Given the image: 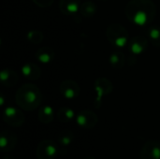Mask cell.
<instances>
[{
	"instance_id": "d6986e66",
	"label": "cell",
	"mask_w": 160,
	"mask_h": 159,
	"mask_svg": "<svg viewBox=\"0 0 160 159\" xmlns=\"http://www.w3.org/2000/svg\"><path fill=\"white\" fill-rule=\"evenodd\" d=\"M56 117L59 122L61 123H68L76 118L75 112L68 107H62L58 110L56 113Z\"/></svg>"
},
{
	"instance_id": "7402d4cb",
	"label": "cell",
	"mask_w": 160,
	"mask_h": 159,
	"mask_svg": "<svg viewBox=\"0 0 160 159\" xmlns=\"http://www.w3.org/2000/svg\"><path fill=\"white\" fill-rule=\"evenodd\" d=\"M43 38L44 35L40 30H31L27 33V39L33 44H40Z\"/></svg>"
},
{
	"instance_id": "6da1fadb",
	"label": "cell",
	"mask_w": 160,
	"mask_h": 159,
	"mask_svg": "<svg viewBox=\"0 0 160 159\" xmlns=\"http://www.w3.org/2000/svg\"><path fill=\"white\" fill-rule=\"evenodd\" d=\"M157 15V6L152 0H130L126 7L127 18L136 25L151 23Z\"/></svg>"
},
{
	"instance_id": "5bb4252c",
	"label": "cell",
	"mask_w": 160,
	"mask_h": 159,
	"mask_svg": "<svg viewBox=\"0 0 160 159\" xmlns=\"http://www.w3.org/2000/svg\"><path fill=\"white\" fill-rule=\"evenodd\" d=\"M1 83L5 87H13L19 81V76L16 71L10 68H3L0 73Z\"/></svg>"
},
{
	"instance_id": "2e32d148",
	"label": "cell",
	"mask_w": 160,
	"mask_h": 159,
	"mask_svg": "<svg viewBox=\"0 0 160 159\" xmlns=\"http://www.w3.org/2000/svg\"><path fill=\"white\" fill-rule=\"evenodd\" d=\"M54 118V112L53 109L50 105L42 106L38 112V119L40 123L47 125L53 121Z\"/></svg>"
},
{
	"instance_id": "7a4b0ae2",
	"label": "cell",
	"mask_w": 160,
	"mask_h": 159,
	"mask_svg": "<svg viewBox=\"0 0 160 159\" xmlns=\"http://www.w3.org/2000/svg\"><path fill=\"white\" fill-rule=\"evenodd\" d=\"M42 93L40 89L32 83L22 85L16 92L15 101L17 105L24 111H34L42 102Z\"/></svg>"
},
{
	"instance_id": "8fae6325",
	"label": "cell",
	"mask_w": 160,
	"mask_h": 159,
	"mask_svg": "<svg viewBox=\"0 0 160 159\" xmlns=\"http://www.w3.org/2000/svg\"><path fill=\"white\" fill-rule=\"evenodd\" d=\"M148 47V40L143 36L133 37L128 42V49L133 54H142Z\"/></svg>"
},
{
	"instance_id": "d4e9b609",
	"label": "cell",
	"mask_w": 160,
	"mask_h": 159,
	"mask_svg": "<svg viewBox=\"0 0 160 159\" xmlns=\"http://www.w3.org/2000/svg\"><path fill=\"white\" fill-rule=\"evenodd\" d=\"M83 159H96L95 157H84Z\"/></svg>"
},
{
	"instance_id": "52a82bcc",
	"label": "cell",
	"mask_w": 160,
	"mask_h": 159,
	"mask_svg": "<svg viewBox=\"0 0 160 159\" xmlns=\"http://www.w3.org/2000/svg\"><path fill=\"white\" fill-rule=\"evenodd\" d=\"M76 123L80 127H82L84 129H91L95 127L98 122V115L90 111V110H83L81 111L76 115Z\"/></svg>"
},
{
	"instance_id": "44dd1931",
	"label": "cell",
	"mask_w": 160,
	"mask_h": 159,
	"mask_svg": "<svg viewBox=\"0 0 160 159\" xmlns=\"http://www.w3.org/2000/svg\"><path fill=\"white\" fill-rule=\"evenodd\" d=\"M147 36L154 46L160 47V26H151L147 31Z\"/></svg>"
},
{
	"instance_id": "7c38bea8",
	"label": "cell",
	"mask_w": 160,
	"mask_h": 159,
	"mask_svg": "<svg viewBox=\"0 0 160 159\" xmlns=\"http://www.w3.org/2000/svg\"><path fill=\"white\" fill-rule=\"evenodd\" d=\"M82 3L81 0H59V9L67 16H73L79 10Z\"/></svg>"
},
{
	"instance_id": "4fadbf2b",
	"label": "cell",
	"mask_w": 160,
	"mask_h": 159,
	"mask_svg": "<svg viewBox=\"0 0 160 159\" xmlns=\"http://www.w3.org/2000/svg\"><path fill=\"white\" fill-rule=\"evenodd\" d=\"M22 74L24 76V78L30 80V81H36L40 78L41 76V68L38 65L29 62L25 63L22 68H21Z\"/></svg>"
},
{
	"instance_id": "ffe728a7",
	"label": "cell",
	"mask_w": 160,
	"mask_h": 159,
	"mask_svg": "<svg viewBox=\"0 0 160 159\" xmlns=\"http://www.w3.org/2000/svg\"><path fill=\"white\" fill-rule=\"evenodd\" d=\"M75 139V136L72 131L70 130H63L58 135V144L61 148H68L71 145Z\"/></svg>"
},
{
	"instance_id": "5b68a950",
	"label": "cell",
	"mask_w": 160,
	"mask_h": 159,
	"mask_svg": "<svg viewBox=\"0 0 160 159\" xmlns=\"http://www.w3.org/2000/svg\"><path fill=\"white\" fill-rule=\"evenodd\" d=\"M59 153L57 144L51 140H44L37 147L38 159H55Z\"/></svg>"
},
{
	"instance_id": "ac0fdd59",
	"label": "cell",
	"mask_w": 160,
	"mask_h": 159,
	"mask_svg": "<svg viewBox=\"0 0 160 159\" xmlns=\"http://www.w3.org/2000/svg\"><path fill=\"white\" fill-rule=\"evenodd\" d=\"M110 64L114 69H122L126 63V56L120 51L113 52L110 56Z\"/></svg>"
},
{
	"instance_id": "8992f818",
	"label": "cell",
	"mask_w": 160,
	"mask_h": 159,
	"mask_svg": "<svg viewBox=\"0 0 160 159\" xmlns=\"http://www.w3.org/2000/svg\"><path fill=\"white\" fill-rule=\"evenodd\" d=\"M3 120L12 127H19L25 122V116L22 112L14 107H7L3 112Z\"/></svg>"
},
{
	"instance_id": "9c48e42d",
	"label": "cell",
	"mask_w": 160,
	"mask_h": 159,
	"mask_svg": "<svg viewBox=\"0 0 160 159\" xmlns=\"http://www.w3.org/2000/svg\"><path fill=\"white\" fill-rule=\"evenodd\" d=\"M142 159H160V142L149 141L147 142L141 152Z\"/></svg>"
},
{
	"instance_id": "30bf717a",
	"label": "cell",
	"mask_w": 160,
	"mask_h": 159,
	"mask_svg": "<svg viewBox=\"0 0 160 159\" xmlns=\"http://www.w3.org/2000/svg\"><path fill=\"white\" fill-rule=\"evenodd\" d=\"M17 143V136L9 130H3L0 136V149L3 153L12 151Z\"/></svg>"
},
{
	"instance_id": "e0dca14e",
	"label": "cell",
	"mask_w": 160,
	"mask_h": 159,
	"mask_svg": "<svg viewBox=\"0 0 160 159\" xmlns=\"http://www.w3.org/2000/svg\"><path fill=\"white\" fill-rule=\"evenodd\" d=\"M98 10V7L96 5L95 2L93 1H84L83 3H82L81 7H80V13L82 16L85 17V18H91L93 17Z\"/></svg>"
},
{
	"instance_id": "3957f363",
	"label": "cell",
	"mask_w": 160,
	"mask_h": 159,
	"mask_svg": "<svg viewBox=\"0 0 160 159\" xmlns=\"http://www.w3.org/2000/svg\"><path fill=\"white\" fill-rule=\"evenodd\" d=\"M106 37L109 42L116 48H124L129 42L128 30L119 23H112L106 29Z\"/></svg>"
},
{
	"instance_id": "277c9868",
	"label": "cell",
	"mask_w": 160,
	"mask_h": 159,
	"mask_svg": "<svg viewBox=\"0 0 160 159\" xmlns=\"http://www.w3.org/2000/svg\"><path fill=\"white\" fill-rule=\"evenodd\" d=\"M94 88H95V91H96L95 106L97 108H99V106L101 104V101H102V97L104 96L110 95L112 92L113 85H112V82L110 80H108L107 78L100 77V78H98L95 81Z\"/></svg>"
},
{
	"instance_id": "ba28073f",
	"label": "cell",
	"mask_w": 160,
	"mask_h": 159,
	"mask_svg": "<svg viewBox=\"0 0 160 159\" xmlns=\"http://www.w3.org/2000/svg\"><path fill=\"white\" fill-rule=\"evenodd\" d=\"M59 91L61 95L67 99H75L79 97L81 89L79 84L72 80H66L60 83Z\"/></svg>"
},
{
	"instance_id": "603a6c76",
	"label": "cell",
	"mask_w": 160,
	"mask_h": 159,
	"mask_svg": "<svg viewBox=\"0 0 160 159\" xmlns=\"http://www.w3.org/2000/svg\"><path fill=\"white\" fill-rule=\"evenodd\" d=\"M33 2L39 7H48L53 3V0H33Z\"/></svg>"
},
{
	"instance_id": "484cf974",
	"label": "cell",
	"mask_w": 160,
	"mask_h": 159,
	"mask_svg": "<svg viewBox=\"0 0 160 159\" xmlns=\"http://www.w3.org/2000/svg\"><path fill=\"white\" fill-rule=\"evenodd\" d=\"M3 159H13L12 157H5Z\"/></svg>"
},
{
	"instance_id": "9a60e30c",
	"label": "cell",
	"mask_w": 160,
	"mask_h": 159,
	"mask_svg": "<svg viewBox=\"0 0 160 159\" xmlns=\"http://www.w3.org/2000/svg\"><path fill=\"white\" fill-rule=\"evenodd\" d=\"M36 59L42 64H49L53 61L55 57V52L52 47L44 46L39 48L35 53Z\"/></svg>"
},
{
	"instance_id": "cb8c5ba5",
	"label": "cell",
	"mask_w": 160,
	"mask_h": 159,
	"mask_svg": "<svg viewBox=\"0 0 160 159\" xmlns=\"http://www.w3.org/2000/svg\"><path fill=\"white\" fill-rule=\"evenodd\" d=\"M0 100H1V106H3V104H4V97H3V96H1V97H0Z\"/></svg>"
},
{
	"instance_id": "4316f807",
	"label": "cell",
	"mask_w": 160,
	"mask_h": 159,
	"mask_svg": "<svg viewBox=\"0 0 160 159\" xmlns=\"http://www.w3.org/2000/svg\"><path fill=\"white\" fill-rule=\"evenodd\" d=\"M102 1H105V0H102Z\"/></svg>"
}]
</instances>
